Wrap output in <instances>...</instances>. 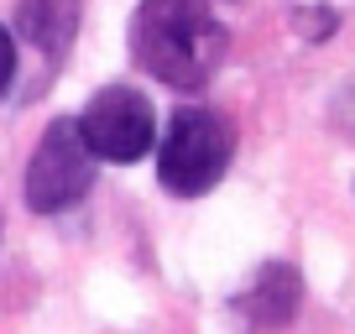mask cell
<instances>
[{
	"label": "cell",
	"instance_id": "8",
	"mask_svg": "<svg viewBox=\"0 0 355 334\" xmlns=\"http://www.w3.org/2000/svg\"><path fill=\"white\" fill-rule=\"evenodd\" d=\"M11 78H16V37L0 26V94L11 89Z\"/></svg>",
	"mask_w": 355,
	"mask_h": 334
},
{
	"label": "cell",
	"instance_id": "5",
	"mask_svg": "<svg viewBox=\"0 0 355 334\" xmlns=\"http://www.w3.org/2000/svg\"><path fill=\"white\" fill-rule=\"evenodd\" d=\"M298 308H303V277H298L293 261H266V267L245 282V292L235 298V313H241L245 334H282V329H293Z\"/></svg>",
	"mask_w": 355,
	"mask_h": 334
},
{
	"label": "cell",
	"instance_id": "1",
	"mask_svg": "<svg viewBox=\"0 0 355 334\" xmlns=\"http://www.w3.org/2000/svg\"><path fill=\"white\" fill-rule=\"evenodd\" d=\"M230 32L214 21L209 0H141L131 16V53L167 89H204L225 63Z\"/></svg>",
	"mask_w": 355,
	"mask_h": 334
},
{
	"label": "cell",
	"instance_id": "3",
	"mask_svg": "<svg viewBox=\"0 0 355 334\" xmlns=\"http://www.w3.org/2000/svg\"><path fill=\"white\" fill-rule=\"evenodd\" d=\"M89 188H94V152L84 146L73 115H58L42 131V141L32 146V162H26V178H21L26 209L32 214H63Z\"/></svg>",
	"mask_w": 355,
	"mask_h": 334
},
{
	"label": "cell",
	"instance_id": "4",
	"mask_svg": "<svg viewBox=\"0 0 355 334\" xmlns=\"http://www.w3.org/2000/svg\"><path fill=\"white\" fill-rule=\"evenodd\" d=\"M78 136L94 152V162H136L157 141L152 100L131 84H105L94 100L78 110Z\"/></svg>",
	"mask_w": 355,
	"mask_h": 334
},
{
	"label": "cell",
	"instance_id": "2",
	"mask_svg": "<svg viewBox=\"0 0 355 334\" xmlns=\"http://www.w3.org/2000/svg\"><path fill=\"white\" fill-rule=\"evenodd\" d=\"M235 157V125L220 110L189 105L178 110L162 131V157H157V183L173 199H199V193L220 188Z\"/></svg>",
	"mask_w": 355,
	"mask_h": 334
},
{
	"label": "cell",
	"instance_id": "6",
	"mask_svg": "<svg viewBox=\"0 0 355 334\" xmlns=\"http://www.w3.org/2000/svg\"><path fill=\"white\" fill-rule=\"evenodd\" d=\"M78 16H84L78 0H21L16 6V37L32 53H42L47 63H58L78 37Z\"/></svg>",
	"mask_w": 355,
	"mask_h": 334
},
{
	"label": "cell",
	"instance_id": "7",
	"mask_svg": "<svg viewBox=\"0 0 355 334\" xmlns=\"http://www.w3.org/2000/svg\"><path fill=\"white\" fill-rule=\"evenodd\" d=\"M334 21H340V6H334V0H293V26H298V37H309V42H324V37L334 32Z\"/></svg>",
	"mask_w": 355,
	"mask_h": 334
}]
</instances>
